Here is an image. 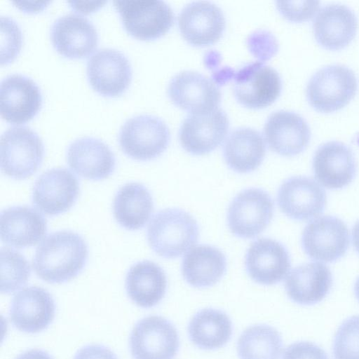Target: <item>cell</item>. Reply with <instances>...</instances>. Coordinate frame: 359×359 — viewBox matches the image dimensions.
<instances>
[{
    "label": "cell",
    "mask_w": 359,
    "mask_h": 359,
    "mask_svg": "<svg viewBox=\"0 0 359 359\" xmlns=\"http://www.w3.org/2000/svg\"><path fill=\"white\" fill-rule=\"evenodd\" d=\"M83 238L71 231L48 235L38 246L32 265L36 275L49 283H62L75 278L88 259Z\"/></svg>",
    "instance_id": "6da1fadb"
},
{
    "label": "cell",
    "mask_w": 359,
    "mask_h": 359,
    "mask_svg": "<svg viewBox=\"0 0 359 359\" xmlns=\"http://www.w3.org/2000/svg\"><path fill=\"white\" fill-rule=\"evenodd\" d=\"M199 235L196 219L178 208H167L154 215L147 228V241L153 251L163 258L178 257L196 243Z\"/></svg>",
    "instance_id": "7a4b0ae2"
},
{
    "label": "cell",
    "mask_w": 359,
    "mask_h": 359,
    "mask_svg": "<svg viewBox=\"0 0 359 359\" xmlns=\"http://www.w3.org/2000/svg\"><path fill=\"white\" fill-rule=\"evenodd\" d=\"M43 153L41 137L30 127L12 126L1 135V168L9 177L24 180L32 176L40 167Z\"/></svg>",
    "instance_id": "3957f363"
},
{
    "label": "cell",
    "mask_w": 359,
    "mask_h": 359,
    "mask_svg": "<svg viewBox=\"0 0 359 359\" xmlns=\"http://www.w3.org/2000/svg\"><path fill=\"white\" fill-rule=\"evenodd\" d=\"M357 77L348 67L341 64L325 65L310 77L306 88L310 104L323 112L344 107L355 95Z\"/></svg>",
    "instance_id": "277c9868"
},
{
    "label": "cell",
    "mask_w": 359,
    "mask_h": 359,
    "mask_svg": "<svg viewBox=\"0 0 359 359\" xmlns=\"http://www.w3.org/2000/svg\"><path fill=\"white\" fill-rule=\"evenodd\" d=\"M169 141L170 130L166 123L150 114L131 116L118 132V142L123 151L139 161L158 157L166 149Z\"/></svg>",
    "instance_id": "5b68a950"
},
{
    "label": "cell",
    "mask_w": 359,
    "mask_h": 359,
    "mask_svg": "<svg viewBox=\"0 0 359 359\" xmlns=\"http://www.w3.org/2000/svg\"><path fill=\"white\" fill-rule=\"evenodd\" d=\"M122 23L133 36L151 40L166 34L174 23L170 6L160 0H116Z\"/></svg>",
    "instance_id": "8992f818"
},
{
    "label": "cell",
    "mask_w": 359,
    "mask_h": 359,
    "mask_svg": "<svg viewBox=\"0 0 359 359\" xmlns=\"http://www.w3.org/2000/svg\"><path fill=\"white\" fill-rule=\"evenodd\" d=\"M274 204L269 194L258 188L239 192L231 202L227 215L231 233L241 238H253L270 224Z\"/></svg>",
    "instance_id": "52a82bcc"
},
{
    "label": "cell",
    "mask_w": 359,
    "mask_h": 359,
    "mask_svg": "<svg viewBox=\"0 0 359 359\" xmlns=\"http://www.w3.org/2000/svg\"><path fill=\"white\" fill-rule=\"evenodd\" d=\"M133 359H174L179 349V336L175 326L158 316L139 320L130 335Z\"/></svg>",
    "instance_id": "ba28073f"
},
{
    "label": "cell",
    "mask_w": 359,
    "mask_h": 359,
    "mask_svg": "<svg viewBox=\"0 0 359 359\" xmlns=\"http://www.w3.org/2000/svg\"><path fill=\"white\" fill-rule=\"evenodd\" d=\"M302 244L311 258L332 262L341 258L349 245V233L345 223L334 216H323L304 228Z\"/></svg>",
    "instance_id": "9c48e42d"
},
{
    "label": "cell",
    "mask_w": 359,
    "mask_h": 359,
    "mask_svg": "<svg viewBox=\"0 0 359 359\" xmlns=\"http://www.w3.org/2000/svg\"><path fill=\"white\" fill-rule=\"evenodd\" d=\"M281 79L276 70L261 62L242 68L236 75L233 93L237 101L250 109H262L280 94Z\"/></svg>",
    "instance_id": "30bf717a"
},
{
    "label": "cell",
    "mask_w": 359,
    "mask_h": 359,
    "mask_svg": "<svg viewBox=\"0 0 359 359\" xmlns=\"http://www.w3.org/2000/svg\"><path fill=\"white\" fill-rule=\"evenodd\" d=\"M229 129V120L221 109L190 114L179 132L182 148L193 155L207 154L218 147Z\"/></svg>",
    "instance_id": "8fae6325"
},
{
    "label": "cell",
    "mask_w": 359,
    "mask_h": 359,
    "mask_svg": "<svg viewBox=\"0 0 359 359\" xmlns=\"http://www.w3.org/2000/svg\"><path fill=\"white\" fill-rule=\"evenodd\" d=\"M79 194V183L74 175L66 168H53L36 180L32 203L43 213L54 216L69 210Z\"/></svg>",
    "instance_id": "7c38bea8"
},
{
    "label": "cell",
    "mask_w": 359,
    "mask_h": 359,
    "mask_svg": "<svg viewBox=\"0 0 359 359\" xmlns=\"http://www.w3.org/2000/svg\"><path fill=\"white\" fill-rule=\"evenodd\" d=\"M86 73L92 87L99 93L115 96L122 93L131 79V66L121 51L111 48L98 49L89 57Z\"/></svg>",
    "instance_id": "4fadbf2b"
},
{
    "label": "cell",
    "mask_w": 359,
    "mask_h": 359,
    "mask_svg": "<svg viewBox=\"0 0 359 359\" xmlns=\"http://www.w3.org/2000/svg\"><path fill=\"white\" fill-rule=\"evenodd\" d=\"M277 202L280 210L296 220H308L323 212L326 194L311 178L294 176L285 180L278 189Z\"/></svg>",
    "instance_id": "5bb4252c"
},
{
    "label": "cell",
    "mask_w": 359,
    "mask_h": 359,
    "mask_svg": "<svg viewBox=\"0 0 359 359\" xmlns=\"http://www.w3.org/2000/svg\"><path fill=\"white\" fill-rule=\"evenodd\" d=\"M168 94L177 107L190 114L215 109L221 101V92L216 84L193 71H184L172 77Z\"/></svg>",
    "instance_id": "9a60e30c"
},
{
    "label": "cell",
    "mask_w": 359,
    "mask_h": 359,
    "mask_svg": "<svg viewBox=\"0 0 359 359\" xmlns=\"http://www.w3.org/2000/svg\"><path fill=\"white\" fill-rule=\"evenodd\" d=\"M178 27L187 42L194 46H205L221 38L225 29V18L222 11L215 4L194 1L180 13Z\"/></svg>",
    "instance_id": "2e32d148"
},
{
    "label": "cell",
    "mask_w": 359,
    "mask_h": 359,
    "mask_svg": "<svg viewBox=\"0 0 359 359\" xmlns=\"http://www.w3.org/2000/svg\"><path fill=\"white\" fill-rule=\"evenodd\" d=\"M55 302L45 289L36 286L25 287L13 297L9 311L13 325L26 333H38L53 322Z\"/></svg>",
    "instance_id": "e0dca14e"
},
{
    "label": "cell",
    "mask_w": 359,
    "mask_h": 359,
    "mask_svg": "<svg viewBox=\"0 0 359 359\" xmlns=\"http://www.w3.org/2000/svg\"><path fill=\"white\" fill-rule=\"evenodd\" d=\"M40 88L31 78L20 74L4 77L0 83V113L10 123H21L34 116L41 107Z\"/></svg>",
    "instance_id": "ac0fdd59"
},
{
    "label": "cell",
    "mask_w": 359,
    "mask_h": 359,
    "mask_svg": "<svg viewBox=\"0 0 359 359\" xmlns=\"http://www.w3.org/2000/svg\"><path fill=\"white\" fill-rule=\"evenodd\" d=\"M356 167L352 149L339 141L320 144L313 156L315 177L327 189H338L349 184L355 175Z\"/></svg>",
    "instance_id": "d6986e66"
},
{
    "label": "cell",
    "mask_w": 359,
    "mask_h": 359,
    "mask_svg": "<svg viewBox=\"0 0 359 359\" xmlns=\"http://www.w3.org/2000/svg\"><path fill=\"white\" fill-rule=\"evenodd\" d=\"M264 135L272 151L282 156H292L306 149L311 138V130L300 114L279 110L268 117Z\"/></svg>",
    "instance_id": "ffe728a7"
},
{
    "label": "cell",
    "mask_w": 359,
    "mask_h": 359,
    "mask_svg": "<svg viewBox=\"0 0 359 359\" xmlns=\"http://www.w3.org/2000/svg\"><path fill=\"white\" fill-rule=\"evenodd\" d=\"M50 36L58 53L74 58L90 54L98 41L97 30L91 21L74 13L65 14L55 19L51 25Z\"/></svg>",
    "instance_id": "44dd1931"
},
{
    "label": "cell",
    "mask_w": 359,
    "mask_h": 359,
    "mask_svg": "<svg viewBox=\"0 0 359 359\" xmlns=\"http://www.w3.org/2000/svg\"><path fill=\"white\" fill-rule=\"evenodd\" d=\"M245 269L256 283L271 285L281 281L288 273L290 259L279 242L262 238L251 243L245 255Z\"/></svg>",
    "instance_id": "7402d4cb"
},
{
    "label": "cell",
    "mask_w": 359,
    "mask_h": 359,
    "mask_svg": "<svg viewBox=\"0 0 359 359\" xmlns=\"http://www.w3.org/2000/svg\"><path fill=\"white\" fill-rule=\"evenodd\" d=\"M67 161L75 173L90 180L108 177L116 165L109 147L101 140L88 136L77 138L69 144Z\"/></svg>",
    "instance_id": "603a6c76"
},
{
    "label": "cell",
    "mask_w": 359,
    "mask_h": 359,
    "mask_svg": "<svg viewBox=\"0 0 359 359\" xmlns=\"http://www.w3.org/2000/svg\"><path fill=\"white\" fill-rule=\"evenodd\" d=\"M358 20L354 11L341 4H328L321 7L313 21L316 41L323 47L338 50L354 38Z\"/></svg>",
    "instance_id": "cb8c5ba5"
},
{
    "label": "cell",
    "mask_w": 359,
    "mask_h": 359,
    "mask_svg": "<svg viewBox=\"0 0 359 359\" xmlns=\"http://www.w3.org/2000/svg\"><path fill=\"white\" fill-rule=\"evenodd\" d=\"M47 231L44 217L28 206H13L1 211L0 235L1 241L15 248L35 245Z\"/></svg>",
    "instance_id": "d4e9b609"
},
{
    "label": "cell",
    "mask_w": 359,
    "mask_h": 359,
    "mask_svg": "<svg viewBox=\"0 0 359 359\" xmlns=\"http://www.w3.org/2000/svg\"><path fill=\"white\" fill-rule=\"evenodd\" d=\"M332 284V273L325 265L309 262L295 267L287 274L285 287L294 302L312 305L326 297Z\"/></svg>",
    "instance_id": "484cf974"
},
{
    "label": "cell",
    "mask_w": 359,
    "mask_h": 359,
    "mask_svg": "<svg viewBox=\"0 0 359 359\" xmlns=\"http://www.w3.org/2000/svg\"><path fill=\"white\" fill-rule=\"evenodd\" d=\"M266 154L263 137L249 128L236 129L225 141L223 154L226 163L233 171L248 173L256 170Z\"/></svg>",
    "instance_id": "4316f807"
},
{
    "label": "cell",
    "mask_w": 359,
    "mask_h": 359,
    "mask_svg": "<svg viewBox=\"0 0 359 359\" xmlns=\"http://www.w3.org/2000/svg\"><path fill=\"white\" fill-rule=\"evenodd\" d=\"M167 287L163 270L156 263L142 261L133 265L126 277V289L137 306L151 308L163 299Z\"/></svg>",
    "instance_id": "83f0119b"
},
{
    "label": "cell",
    "mask_w": 359,
    "mask_h": 359,
    "mask_svg": "<svg viewBox=\"0 0 359 359\" xmlns=\"http://www.w3.org/2000/svg\"><path fill=\"white\" fill-rule=\"evenodd\" d=\"M226 268L224 255L217 248L200 245L192 248L184 255L182 273L184 280L193 287H207L217 283Z\"/></svg>",
    "instance_id": "f1b7e54d"
},
{
    "label": "cell",
    "mask_w": 359,
    "mask_h": 359,
    "mask_svg": "<svg viewBox=\"0 0 359 359\" xmlns=\"http://www.w3.org/2000/svg\"><path fill=\"white\" fill-rule=\"evenodd\" d=\"M154 209L153 199L148 189L136 182L126 184L117 191L113 204L116 222L128 230L142 228Z\"/></svg>",
    "instance_id": "f546056e"
},
{
    "label": "cell",
    "mask_w": 359,
    "mask_h": 359,
    "mask_svg": "<svg viewBox=\"0 0 359 359\" xmlns=\"http://www.w3.org/2000/svg\"><path fill=\"white\" fill-rule=\"evenodd\" d=\"M188 333L191 341L198 348L213 350L224 346L231 339L232 324L223 311L204 309L190 320Z\"/></svg>",
    "instance_id": "4dcf8cb0"
},
{
    "label": "cell",
    "mask_w": 359,
    "mask_h": 359,
    "mask_svg": "<svg viewBox=\"0 0 359 359\" xmlns=\"http://www.w3.org/2000/svg\"><path fill=\"white\" fill-rule=\"evenodd\" d=\"M282 351L280 334L275 328L264 324L247 328L237 343L240 359H280Z\"/></svg>",
    "instance_id": "1f68e13d"
},
{
    "label": "cell",
    "mask_w": 359,
    "mask_h": 359,
    "mask_svg": "<svg viewBox=\"0 0 359 359\" xmlns=\"http://www.w3.org/2000/svg\"><path fill=\"white\" fill-rule=\"evenodd\" d=\"M1 259V292H13L25 285L30 276V266L26 259L13 249L2 248Z\"/></svg>",
    "instance_id": "d6a6232c"
},
{
    "label": "cell",
    "mask_w": 359,
    "mask_h": 359,
    "mask_svg": "<svg viewBox=\"0 0 359 359\" xmlns=\"http://www.w3.org/2000/svg\"><path fill=\"white\" fill-rule=\"evenodd\" d=\"M334 359H359V316L344 320L333 341Z\"/></svg>",
    "instance_id": "836d02e7"
},
{
    "label": "cell",
    "mask_w": 359,
    "mask_h": 359,
    "mask_svg": "<svg viewBox=\"0 0 359 359\" xmlns=\"http://www.w3.org/2000/svg\"><path fill=\"white\" fill-rule=\"evenodd\" d=\"M1 63L13 60L20 51L22 34L16 22L8 16H1Z\"/></svg>",
    "instance_id": "e575fe53"
},
{
    "label": "cell",
    "mask_w": 359,
    "mask_h": 359,
    "mask_svg": "<svg viewBox=\"0 0 359 359\" xmlns=\"http://www.w3.org/2000/svg\"><path fill=\"white\" fill-rule=\"evenodd\" d=\"M318 1H276L277 8L287 20L293 22L305 21L316 13Z\"/></svg>",
    "instance_id": "d590c367"
},
{
    "label": "cell",
    "mask_w": 359,
    "mask_h": 359,
    "mask_svg": "<svg viewBox=\"0 0 359 359\" xmlns=\"http://www.w3.org/2000/svg\"><path fill=\"white\" fill-rule=\"evenodd\" d=\"M283 359H329L325 351L309 341L290 344L284 352Z\"/></svg>",
    "instance_id": "8d00e7d4"
},
{
    "label": "cell",
    "mask_w": 359,
    "mask_h": 359,
    "mask_svg": "<svg viewBox=\"0 0 359 359\" xmlns=\"http://www.w3.org/2000/svg\"><path fill=\"white\" fill-rule=\"evenodd\" d=\"M74 359H118L108 348L91 344L81 348L74 355Z\"/></svg>",
    "instance_id": "74e56055"
},
{
    "label": "cell",
    "mask_w": 359,
    "mask_h": 359,
    "mask_svg": "<svg viewBox=\"0 0 359 359\" xmlns=\"http://www.w3.org/2000/svg\"><path fill=\"white\" fill-rule=\"evenodd\" d=\"M15 359H53L47 352L40 349H31L20 354Z\"/></svg>",
    "instance_id": "f35d334b"
},
{
    "label": "cell",
    "mask_w": 359,
    "mask_h": 359,
    "mask_svg": "<svg viewBox=\"0 0 359 359\" xmlns=\"http://www.w3.org/2000/svg\"><path fill=\"white\" fill-rule=\"evenodd\" d=\"M71 6L77 11H80L82 13H88L96 10L100 7L105 1H88L87 5H84L83 2L79 1H69Z\"/></svg>",
    "instance_id": "ab89813d"
},
{
    "label": "cell",
    "mask_w": 359,
    "mask_h": 359,
    "mask_svg": "<svg viewBox=\"0 0 359 359\" xmlns=\"http://www.w3.org/2000/svg\"><path fill=\"white\" fill-rule=\"evenodd\" d=\"M353 243L359 253V220L355 224L352 231Z\"/></svg>",
    "instance_id": "60d3db41"
},
{
    "label": "cell",
    "mask_w": 359,
    "mask_h": 359,
    "mask_svg": "<svg viewBox=\"0 0 359 359\" xmlns=\"http://www.w3.org/2000/svg\"><path fill=\"white\" fill-rule=\"evenodd\" d=\"M354 291H355V296H356L358 300L359 301V278L357 279V280L355 283Z\"/></svg>",
    "instance_id": "b9f144b4"
}]
</instances>
